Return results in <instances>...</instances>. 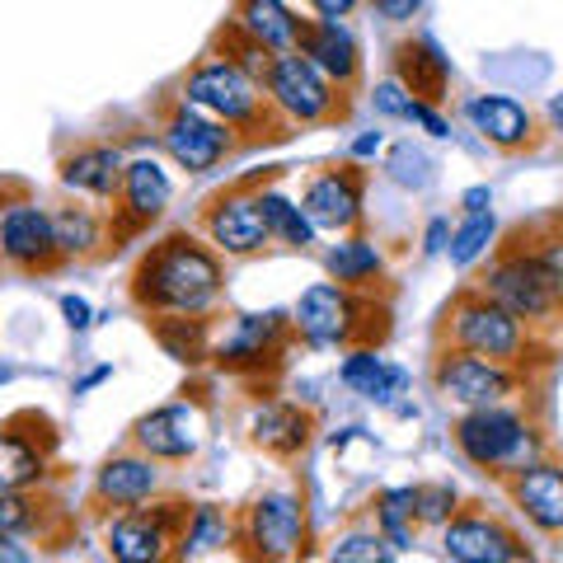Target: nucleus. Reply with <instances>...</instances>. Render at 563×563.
<instances>
[{
    "instance_id": "19",
    "label": "nucleus",
    "mask_w": 563,
    "mask_h": 563,
    "mask_svg": "<svg viewBox=\"0 0 563 563\" xmlns=\"http://www.w3.org/2000/svg\"><path fill=\"white\" fill-rule=\"evenodd\" d=\"M128 446L151 455L155 465H184L198 455L202 446V413L188 399L179 404H161V409L141 413L128 432Z\"/></svg>"
},
{
    "instance_id": "22",
    "label": "nucleus",
    "mask_w": 563,
    "mask_h": 563,
    "mask_svg": "<svg viewBox=\"0 0 563 563\" xmlns=\"http://www.w3.org/2000/svg\"><path fill=\"white\" fill-rule=\"evenodd\" d=\"M296 52H301L310 66H320L339 90H347V95L362 90V52H357V38L343 29V20H301Z\"/></svg>"
},
{
    "instance_id": "4",
    "label": "nucleus",
    "mask_w": 563,
    "mask_h": 563,
    "mask_svg": "<svg viewBox=\"0 0 563 563\" xmlns=\"http://www.w3.org/2000/svg\"><path fill=\"white\" fill-rule=\"evenodd\" d=\"M296 339L310 347H380L390 339V306L366 287L314 282L291 310Z\"/></svg>"
},
{
    "instance_id": "53",
    "label": "nucleus",
    "mask_w": 563,
    "mask_h": 563,
    "mask_svg": "<svg viewBox=\"0 0 563 563\" xmlns=\"http://www.w3.org/2000/svg\"><path fill=\"white\" fill-rule=\"evenodd\" d=\"M14 380V366H5V362H0V385H10Z\"/></svg>"
},
{
    "instance_id": "38",
    "label": "nucleus",
    "mask_w": 563,
    "mask_h": 563,
    "mask_svg": "<svg viewBox=\"0 0 563 563\" xmlns=\"http://www.w3.org/2000/svg\"><path fill=\"white\" fill-rule=\"evenodd\" d=\"M498 240V221H493V211H465V221H461V231L451 235V263L455 268H470V263H479L488 254V244Z\"/></svg>"
},
{
    "instance_id": "26",
    "label": "nucleus",
    "mask_w": 563,
    "mask_h": 563,
    "mask_svg": "<svg viewBox=\"0 0 563 563\" xmlns=\"http://www.w3.org/2000/svg\"><path fill=\"white\" fill-rule=\"evenodd\" d=\"M122 151L118 146H76L57 161V179L66 192H80V198H95V202H109L118 184H122Z\"/></svg>"
},
{
    "instance_id": "35",
    "label": "nucleus",
    "mask_w": 563,
    "mask_h": 563,
    "mask_svg": "<svg viewBox=\"0 0 563 563\" xmlns=\"http://www.w3.org/2000/svg\"><path fill=\"white\" fill-rule=\"evenodd\" d=\"M258 207H263V221H268V231H273V240H282L287 250H310L314 244V225H310V217L296 202H287L282 192H273V188H258Z\"/></svg>"
},
{
    "instance_id": "44",
    "label": "nucleus",
    "mask_w": 563,
    "mask_h": 563,
    "mask_svg": "<svg viewBox=\"0 0 563 563\" xmlns=\"http://www.w3.org/2000/svg\"><path fill=\"white\" fill-rule=\"evenodd\" d=\"M380 20H390V24H409L413 14L422 10V0H372Z\"/></svg>"
},
{
    "instance_id": "17",
    "label": "nucleus",
    "mask_w": 563,
    "mask_h": 563,
    "mask_svg": "<svg viewBox=\"0 0 563 563\" xmlns=\"http://www.w3.org/2000/svg\"><path fill=\"white\" fill-rule=\"evenodd\" d=\"M362 198H366V169L357 161H343V165H324L310 174L301 192V211L310 217L314 231L352 235L366 221Z\"/></svg>"
},
{
    "instance_id": "50",
    "label": "nucleus",
    "mask_w": 563,
    "mask_h": 563,
    "mask_svg": "<svg viewBox=\"0 0 563 563\" xmlns=\"http://www.w3.org/2000/svg\"><path fill=\"white\" fill-rule=\"evenodd\" d=\"M544 118H550L554 132H563V95H554L550 103H544Z\"/></svg>"
},
{
    "instance_id": "14",
    "label": "nucleus",
    "mask_w": 563,
    "mask_h": 563,
    "mask_svg": "<svg viewBox=\"0 0 563 563\" xmlns=\"http://www.w3.org/2000/svg\"><path fill=\"white\" fill-rule=\"evenodd\" d=\"M174 198L169 174L155 161H128L122 165V184L109 198V211H103V244L109 250H122L136 235H146L155 221L165 217V207Z\"/></svg>"
},
{
    "instance_id": "10",
    "label": "nucleus",
    "mask_w": 563,
    "mask_h": 563,
    "mask_svg": "<svg viewBox=\"0 0 563 563\" xmlns=\"http://www.w3.org/2000/svg\"><path fill=\"white\" fill-rule=\"evenodd\" d=\"M155 128H161V146L179 169L188 174H207L221 161L235 155V136L225 122H217L211 113H202L198 103H188L184 95H169L161 109H155Z\"/></svg>"
},
{
    "instance_id": "25",
    "label": "nucleus",
    "mask_w": 563,
    "mask_h": 563,
    "mask_svg": "<svg viewBox=\"0 0 563 563\" xmlns=\"http://www.w3.org/2000/svg\"><path fill=\"white\" fill-rule=\"evenodd\" d=\"M314 437V413L301 404H263L250 422V442L273 461H301Z\"/></svg>"
},
{
    "instance_id": "16",
    "label": "nucleus",
    "mask_w": 563,
    "mask_h": 563,
    "mask_svg": "<svg viewBox=\"0 0 563 563\" xmlns=\"http://www.w3.org/2000/svg\"><path fill=\"white\" fill-rule=\"evenodd\" d=\"M57 455V422L38 409H20L0 422V493L38 488Z\"/></svg>"
},
{
    "instance_id": "42",
    "label": "nucleus",
    "mask_w": 563,
    "mask_h": 563,
    "mask_svg": "<svg viewBox=\"0 0 563 563\" xmlns=\"http://www.w3.org/2000/svg\"><path fill=\"white\" fill-rule=\"evenodd\" d=\"M409 90H404L399 80H385V85H376V109L385 113V118H404L409 113Z\"/></svg>"
},
{
    "instance_id": "46",
    "label": "nucleus",
    "mask_w": 563,
    "mask_h": 563,
    "mask_svg": "<svg viewBox=\"0 0 563 563\" xmlns=\"http://www.w3.org/2000/svg\"><path fill=\"white\" fill-rule=\"evenodd\" d=\"M62 314H66V324L70 329H90V301H80V296H62Z\"/></svg>"
},
{
    "instance_id": "52",
    "label": "nucleus",
    "mask_w": 563,
    "mask_h": 563,
    "mask_svg": "<svg viewBox=\"0 0 563 563\" xmlns=\"http://www.w3.org/2000/svg\"><path fill=\"white\" fill-rule=\"evenodd\" d=\"M99 380H109V366H99V372H90V376H85V380L76 385V395H85V390H90V385H99Z\"/></svg>"
},
{
    "instance_id": "39",
    "label": "nucleus",
    "mask_w": 563,
    "mask_h": 563,
    "mask_svg": "<svg viewBox=\"0 0 563 563\" xmlns=\"http://www.w3.org/2000/svg\"><path fill=\"white\" fill-rule=\"evenodd\" d=\"M455 512V488L451 484H413V521L418 526H442Z\"/></svg>"
},
{
    "instance_id": "18",
    "label": "nucleus",
    "mask_w": 563,
    "mask_h": 563,
    "mask_svg": "<svg viewBox=\"0 0 563 563\" xmlns=\"http://www.w3.org/2000/svg\"><path fill=\"white\" fill-rule=\"evenodd\" d=\"M442 554L455 563H517L531 559V544L503 517L484 512V507H465V512H451V521H442Z\"/></svg>"
},
{
    "instance_id": "20",
    "label": "nucleus",
    "mask_w": 563,
    "mask_h": 563,
    "mask_svg": "<svg viewBox=\"0 0 563 563\" xmlns=\"http://www.w3.org/2000/svg\"><path fill=\"white\" fill-rule=\"evenodd\" d=\"M503 488H507V498H512V507L536 526V531L563 536V465L559 461L536 455V461H526L521 470L507 474Z\"/></svg>"
},
{
    "instance_id": "41",
    "label": "nucleus",
    "mask_w": 563,
    "mask_h": 563,
    "mask_svg": "<svg viewBox=\"0 0 563 563\" xmlns=\"http://www.w3.org/2000/svg\"><path fill=\"white\" fill-rule=\"evenodd\" d=\"M385 554L390 550H385L380 531H347L339 544H333V559H343V563H376Z\"/></svg>"
},
{
    "instance_id": "9",
    "label": "nucleus",
    "mask_w": 563,
    "mask_h": 563,
    "mask_svg": "<svg viewBox=\"0 0 563 563\" xmlns=\"http://www.w3.org/2000/svg\"><path fill=\"white\" fill-rule=\"evenodd\" d=\"M231 540L244 559H306L310 554V521L296 493H263L231 517Z\"/></svg>"
},
{
    "instance_id": "49",
    "label": "nucleus",
    "mask_w": 563,
    "mask_h": 563,
    "mask_svg": "<svg viewBox=\"0 0 563 563\" xmlns=\"http://www.w3.org/2000/svg\"><path fill=\"white\" fill-rule=\"evenodd\" d=\"M0 559L24 563V559H29V550H20V544H14V536H0Z\"/></svg>"
},
{
    "instance_id": "21",
    "label": "nucleus",
    "mask_w": 563,
    "mask_h": 563,
    "mask_svg": "<svg viewBox=\"0 0 563 563\" xmlns=\"http://www.w3.org/2000/svg\"><path fill=\"white\" fill-rule=\"evenodd\" d=\"M161 493V470H155L151 455L141 451H118L99 465L95 488H90V507L95 512H128V507H141Z\"/></svg>"
},
{
    "instance_id": "5",
    "label": "nucleus",
    "mask_w": 563,
    "mask_h": 563,
    "mask_svg": "<svg viewBox=\"0 0 563 563\" xmlns=\"http://www.w3.org/2000/svg\"><path fill=\"white\" fill-rule=\"evenodd\" d=\"M451 442L474 470L493 474V479H507L512 470H521L526 461H536L544 451L536 428L521 413L507 409V404L465 409V418H455V428H451Z\"/></svg>"
},
{
    "instance_id": "1",
    "label": "nucleus",
    "mask_w": 563,
    "mask_h": 563,
    "mask_svg": "<svg viewBox=\"0 0 563 563\" xmlns=\"http://www.w3.org/2000/svg\"><path fill=\"white\" fill-rule=\"evenodd\" d=\"M225 291L221 254L192 231H169L136 258L128 301L146 314H207Z\"/></svg>"
},
{
    "instance_id": "24",
    "label": "nucleus",
    "mask_w": 563,
    "mask_h": 563,
    "mask_svg": "<svg viewBox=\"0 0 563 563\" xmlns=\"http://www.w3.org/2000/svg\"><path fill=\"white\" fill-rule=\"evenodd\" d=\"M390 66H395V80L409 90V99L418 103H442L451 99V62L442 57V47L432 38H399L390 52Z\"/></svg>"
},
{
    "instance_id": "37",
    "label": "nucleus",
    "mask_w": 563,
    "mask_h": 563,
    "mask_svg": "<svg viewBox=\"0 0 563 563\" xmlns=\"http://www.w3.org/2000/svg\"><path fill=\"white\" fill-rule=\"evenodd\" d=\"M376 531L385 536L390 550H409V540L418 531L413 521V488H390L376 498Z\"/></svg>"
},
{
    "instance_id": "2",
    "label": "nucleus",
    "mask_w": 563,
    "mask_h": 563,
    "mask_svg": "<svg viewBox=\"0 0 563 563\" xmlns=\"http://www.w3.org/2000/svg\"><path fill=\"white\" fill-rule=\"evenodd\" d=\"M437 347H465V352H479L488 362H503V366H517V372L531 376L536 366H550L554 352L544 347L540 329H531L526 320H517L507 306H498L493 296L470 282L446 301L442 320H437Z\"/></svg>"
},
{
    "instance_id": "6",
    "label": "nucleus",
    "mask_w": 563,
    "mask_h": 563,
    "mask_svg": "<svg viewBox=\"0 0 563 563\" xmlns=\"http://www.w3.org/2000/svg\"><path fill=\"white\" fill-rule=\"evenodd\" d=\"M263 90L291 128H339L352 118V95L339 90L320 66H310L301 52H277Z\"/></svg>"
},
{
    "instance_id": "28",
    "label": "nucleus",
    "mask_w": 563,
    "mask_h": 563,
    "mask_svg": "<svg viewBox=\"0 0 563 563\" xmlns=\"http://www.w3.org/2000/svg\"><path fill=\"white\" fill-rule=\"evenodd\" d=\"M339 380L347 385V390H357L362 399H395L404 385H409V376L399 372V366H390L385 357H376V347H347V362L339 366Z\"/></svg>"
},
{
    "instance_id": "7",
    "label": "nucleus",
    "mask_w": 563,
    "mask_h": 563,
    "mask_svg": "<svg viewBox=\"0 0 563 563\" xmlns=\"http://www.w3.org/2000/svg\"><path fill=\"white\" fill-rule=\"evenodd\" d=\"M479 287H484L498 306L512 310L517 320L531 324V329H550V324L563 320V310H559V301H554L550 282H544L540 263L531 258V250L521 244L517 231H507L503 244L493 250L488 268H484V277H479Z\"/></svg>"
},
{
    "instance_id": "30",
    "label": "nucleus",
    "mask_w": 563,
    "mask_h": 563,
    "mask_svg": "<svg viewBox=\"0 0 563 563\" xmlns=\"http://www.w3.org/2000/svg\"><path fill=\"white\" fill-rule=\"evenodd\" d=\"M47 211H52V235H57L66 263L70 258H95L103 250V217L95 207L62 202V207H47Z\"/></svg>"
},
{
    "instance_id": "51",
    "label": "nucleus",
    "mask_w": 563,
    "mask_h": 563,
    "mask_svg": "<svg viewBox=\"0 0 563 563\" xmlns=\"http://www.w3.org/2000/svg\"><path fill=\"white\" fill-rule=\"evenodd\" d=\"M372 151H380V132H366V136H357V146H352V155H372Z\"/></svg>"
},
{
    "instance_id": "36",
    "label": "nucleus",
    "mask_w": 563,
    "mask_h": 563,
    "mask_svg": "<svg viewBox=\"0 0 563 563\" xmlns=\"http://www.w3.org/2000/svg\"><path fill=\"white\" fill-rule=\"evenodd\" d=\"M47 512H52V507H47L33 488H10V493H0V536H14V540L38 536L43 521H47Z\"/></svg>"
},
{
    "instance_id": "29",
    "label": "nucleus",
    "mask_w": 563,
    "mask_h": 563,
    "mask_svg": "<svg viewBox=\"0 0 563 563\" xmlns=\"http://www.w3.org/2000/svg\"><path fill=\"white\" fill-rule=\"evenodd\" d=\"M151 333H155V343L184 366H202L211 357L207 314H151Z\"/></svg>"
},
{
    "instance_id": "12",
    "label": "nucleus",
    "mask_w": 563,
    "mask_h": 563,
    "mask_svg": "<svg viewBox=\"0 0 563 563\" xmlns=\"http://www.w3.org/2000/svg\"><path fill=\"white\" fill-rule=\"evenodd\" d=\"M258 188L263 179H240L231 188H221L217 198H207L198 211V225L202 235L211 240V250L225 254V258H254L273 244V231L263 221V207H258Z\"/></svg>"
},
{
    "instance_id": "13",
    "label": "nucleus",
    "mask_w": 563,
    "mask_h": 563,
    "mask_svg": "<svg viewBox=\"0 0 563 563\" xmlns=\"http://www.w3.org/2000/svg\"><path fill=\"white\" fill-rule=\"evenodd\" d=\"M192 503L184 498H165V503H141L128 512H113L103 544H109V559L118 563H161L174 559V544H179L184 526H188Z\"/></svg>"
},
{
    "instance_id": "34",
    "label": "nucleus",
    "mask_w": 563,
    "mask_h": 563,
    "mask_svg": "<svg viewBox=\"0 0 563 563\" xmlns=\"http://www.w3.org/2000/svg\"><path fill=\"white\" fill-rule=\"evenodd\" d=\"M217 544H231V517L211 503H192L184 536L174 544V559H198L207 550H217Z\"/></svg>"
},
{
    "instance_id": "27",
    "label": "nucleus",
    "mask_w": 563,
    "mask_h": 563,
    "mask_svg": "<svg viewBox=\"0 0 563 563\" xmlns=\"http://www.w3.org/2000/svg\"><path fill=\"white\" fill-rule=\"evenodd\" d=\"M231 20L273 52H296V38H301V14L287 0H235Z\"/></svg>"
},
{
    "instance_id": "3",
    "label": "nucleus",
    "mask_w": 563,
    "mask_h": 563,
    "mask_svg": "<svg viewBox=\"0 0 563 563\" xmlns=\"http://www.w3.org/2000/svg\"><path fill=\"white\" fill-rule=\"evenodd\" d=\"M184 99L198 103V109L211 113L217 122H225L235 136V151L282 146V141H291V132H296L258 80H250L231 62L211 57V52L198 66L184 70Z\"/></svg>"
},
{
    "instance_id": "43",
    "label": "nucleus",
    "mask_w": 563,
    "mask_h": 563,
    "mask_svg": "<svg viewBox=\"0 0 563 563\" xmlns=\"http://www.w3.org/2000/svg\"><path fill=\"white\" fill-rule=\"evenodd\" d=\"M404 118H409V122H418V128L422 132H428V136H451V122L442 118V113H437V103H409V113H404Z\"/></svg>"
},
{
    "instance_id": "45",
    "label": "nucleus",
    "mask_w": 563,
    "mask_h": 563,
    "mask_svg": "<svg viewBox=\"0 0 563 563\" xmlns=\"http://www.w3.org/2000/svg\"><path fill=\"white\" fill-rule=\"evenodd\" d=\"M306 5H310L314 14H320V20H347V14L357 10L362 0H306Z\"/></svg>"
},
{
    "instance_id": "8",
    "label": "nucleus",
    "mask_w": 563,
    "mask_h": 563,
    "mask_svg": "<svg viewBox=\"0 0 563 563\" xmlns=\"http://www.w3.org/2000/svg\"><path fill=\"white\" fill-rule=\"evenodd\" d=\"M66 263L57 235H52V211L29 198L24 184L0 188V268L47 277Z\"/></svg>"
},
{
    "instance_id": "23",
    "label": "nucleus",
    "mask_w": 563,
    "mask_h": 563,
    "mask_svg": "<svg viewBox=\"0 0 563 563\" xmlns=\"http://www.w3.org/2000/svg\"><path fill=\"white\" fill-rule=\"evenodd\" d=\"M465 118L474 122L488 146H498L503 155H531L540 151V122L531 109H521L517 99L507 95H479L465 103Z\"/></svg>"
},
{
    "instance_id": "15",
    "label": "nucleus",
    "mask_w": 563,
    "mask_h": 563,
    "mask_svg": "<svg viewBox=\"0 0 563 563\" xmlns=\"http://www.w3.org/2000/svg\"><path fill=\"white\" fill-rule=\"evenodd\" d=\"M296 343V324L282 310H263V314H240L231 333L211 347V357L221 362V372L235 376H263L273 366L287 362V347Z\"/></svg>"
},
{
    "instance_id": "32",
    "label": "nucleus",
    "mask_w": 563,
    "mask_h": 563,
    "mask_svg": "<svg viewBox=\"0 0 563 563\" xmlns=\"http://www.w3.org/2000/svg\"><path fill=\"white\" fill-rule=\"evenodd\" d=\"M207 52H211V57H221V62H231V66H240L244 76H250V80H258V85L268 80L273 57H277L273 47H263V43L254 38V33H244L235 20H225L217 33H211Z\"/></svg>"
},
{
    "instance_id": "48",
    "label": "nucleus",
    "mask_w": 563,
    "mask_h": 563,
    "mask_svg": "<svg viewBox=\"0 0 563 563\" xmlns=\"http://www.w3.org/2000/svg\"><path fill=\"white\" fill-rule=\"evenodd\" d=\"M488 202H493V192H488V188H470L465 198H461V207H465V211H484Z\"/></svg>"
},
{
    "instance_id": "47",
    "label": "nucleus",
    "mask_w": 563,
    "mask_h": 563,
    "mask_svg": "<svg viewBox=\"0 0 563 563\" xmlns=\"http://www.w3.org/2000/svg\"><path fill=\"white\" fill-rule=\"evenodd\" d=\"M446 235H451V225H446V221H432V225H428V254L446 250Z\"/></svg>"
},
{
    "instance_id": "11",
    "label": "nucleus",
    "mask_w": 563,
    "mask_h": 563,
    "mask_svg": "<svg viewBox=\"0 0 563 563\" xmlns=\"http://www.w3.org/2000/svg\"><path fill=\"white\" fill-rule=\"evenodd\" d=\"M432 385H437V395L461 404V409H479V404H507V399L526 395L531 376L517 372V366L488 362L479 352H465V347H437L432 352Z\"/></svg>"
},
{
    "instance_id": "33",
    "label": "nucleus",
    "mask_w": 563,
    "mask_h": 563,
    "mask_svg": "<svg viewBox=\"0 0 563 563\" xmlns=\"http://www.w3.org/2000/svg\"><path fill=\"white\" fill-rule=\"evenodd\" d=\"M324 268L333 282H343V287H372V282L385 273V258L372 240H362L357 231H352L343 244H333V250L324 254Z\"/></svg>"
},
{
    "instance_id": "31",
    "label": "nucleus",
    "mask_w": 563,
    "mask_h": 563,
    "mask_svg": "<svg viewBox=\"0 0 563 563\" xmlns=\"http://www.w3.org/2000/svg\"><path fill=\"white\" fill-rule=\"evenodd\" d=\"M512 231L521 235V244L540 263V273H544V282H550L554 301L563 310V211H554V217H540L531 225H512Z\"/></svg>"
},
{
    "instance_id": "40",
    "label": "nucleus",
    "mask_w": 563,
    "mask_h": 563,
    "mask_svg": "<svg viewBox=\"0 0 563 563\" xmlns=\"http://www.w3.org/2000/svg\"><path fill=\"white\" fill-rule=\"evenodd\" d=\"M385 169H390V179L404 184V188H428V184H432V161L413 146V141L395 146V151H390V165H385Z\"/></svg>"
}]
</instances>
